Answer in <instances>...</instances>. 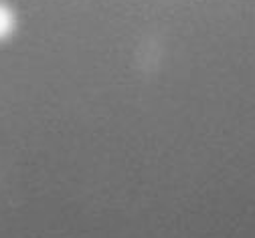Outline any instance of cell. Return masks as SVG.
<instances>
[{"label": "cell", "mask_w": 255, "mask_h": 238, "mask_svg": "<svg viewBox=\"0 0 255 238\" xmlns=\"http://www.w3.org/2000/svg\"><path fill=\"white\" fill-rule=\"evenodd\" d=\"M10 28H12V16L4 6H0V37H4Z\"/></svg>", "instance_id": "6da1fadb"}]
</instances>
